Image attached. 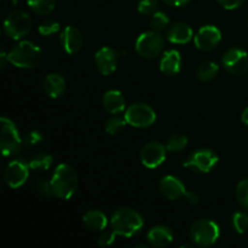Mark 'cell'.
<instances>
[{
	"mask_svg": "<svg viewBox=\"0 0 248 248\" xmlns=\"http://www.w3.org/2000/svg\"><path fill=\"white\" fill-rule=\"evenodd\" d=\"M78 186H79V177L77 171L67 164L58 165L51 178L53 196L61 200H69L77 193Z\"/></svg>",
	"mask_w": 248,
	"mask_h": 248,
	"instance_id": "1",
	"label": "cell"
},
{
	"mask_svg": "<svg viewBox=\"0 0 248 248\" xmlns=\"http://www.w3.org/2000/svg\"><path fill=\"white\" fill-rule=\"evenodd\" d=\"M111 229L124 237H132L138 234L144 225L142 216L132 208H119L110 219Z\"/></svg>",
	"mask_w": 248,
	"mask_h": 248,
	"instance_id": "2",
	"label": "cell"
},
{
	"mask_svg": "<svg viewBox=\"0 0 248 248\" xmlns=\"http://www.w3.org/2000/svg\"><path fill=\"white\" fill-rule=\"evenodd\" d=\"M12 65L22 69H31L40 63L43 52L39 46L31 41H19L7 53Z\"/></svg>",
	"mask_w": 248,
	"mask_h": 248,
	"instance_id": "3",
	"label": "cell"
},
{
	"mask_svg": "<svg viewBox=\"0 0 248 248\" xmlns=\"http://www.w3.org/2000/svg\"><path fill=\"white\" fill-rule=\"evenodd\" d=\"M220 236L219 225L211 219H199L191 225L190 239L196 246L210 247L218 241Z\"/></svg>",
	"mask_w": 248,
	"mask_h": 248,
	"instance_id": "4",
	"label": "cell"
},
{
	"mask_svg": "<svg viewBox=\"0 0 248 248\" xmlns=\"http://www.w3.org/2000/svg\"><path fill=\"white\" fill-rule=\"evenodd\" d=\"M1 132H0V148L4 156H12L18 154L21 145L23 144V138L19 136L16 125L10 119L2 116L0 119Z\"/></svg>",
	"mask_w": 248,
	"mask_h": 248,
	"instance_id": "5",
	"label": "cell"
},
{
	"mask_svg": "<svg viewBox=\"0 0 248 248\" xmlns=\"http://www.w3.org/2000/svg\"><path fill=\"white\" fill-rule=\"evenodd\" d=\"M31 29V18L23 10H15L4 22V31L9 38L19 40L28 35Z\"/></svg>",
	"mask_w": 248,
	"mask_h": 248,
	"instance_id": "6",
	"label": "cell"
},
{
	"mask_svg": "<svg viewBox=\"0 0 248 248\" xmlns=\"http://www.w3.org/2000/svg\"><path fill=\"white\" fill-rule=\"evenodd\" d=\"M165 46L164 36L157 31H148L136 40V51L140 57L155 58L162 52Z\"/></svg>",
	"mask_w": 248,
	"mask_h": 248,
	"instance_id": "7",
	"label": "cell"
},
{
	"mask_svg": "<svg viewBox=\"0 0 248 248\" xmlns=\"http://www.w3.org/2000/svg\"><path fill=\"white\" fill-rule=\"evenodd\" d=\"M124 118L128 125L137 128H147L154 125L156 121V113L150 106L145 103L131 104L125 111Z\"/></svg>",
	"mask_w": 248,
	"mask_h": 248,
	"instance_id": "8",
	"label": "cell"
},
{
	"mask_svg": "<svg viewBox=\"0 0 248 248\" xmlns=\"http://www.w3.org/2000/svg\"><path fill=\"white\" fill-rule=\"evenodd\" d=\"M219 161L217 153L211 149H199L189 155L183 166L200 173H208Z\"/></svg>",
	"mask_w": 248,
	"mask_h": 248,
	"instance_id": "9",
	"label": "cell"
},
{
	"mask_svg": "<svg viewBox=\"0 0 248 248\" xmlns=\"http://www.w3.org/2000/svg\"><path fill=\"white\" fill-rule=\"evenodd\" d=\"M29 162L22 159H16L10 162L4 172L5 183L12 189L23 186L29 177Z\"/></svg>",
	"mask_w": 248,
	"mask_h": 248,
	"instance_id": "10",
	"label": "cell"
},
{
	"mask_svg": "<svg viewBox=\"0 0 248 248\" xmlns=\"http://www.w3.org/2000/svg\"><path fill=\"white\" fill-rule=\"evenodd\" d=\"M222 64L230 74H245L248 70V53L239 47L230 48L223 56Z\"/></svg>",
	"mask_w": 248,
	"mask_h": 248,
	"instance_id": "11",
	"label": "cell"
},
{
	"mask_svg": "<svg viewBox=\"0 0 248 248\" xmlns=\"http://www.w3.org/2000/svg\"><path fill=\"white\" fill-rule=\"evenodd\" d=\"M167 152L169 150L166 145L153 140V142L147 143L140 150V161L148 169H156L166 160Z\"/></svg>",
	"mask_w": 248,
	"mask_h": 248,
	"instance_id": "12",
	"label": "cell"
},
{
	"mask_svg": "<svg viewBox=\"0 0 248 248\" xmlns=\"http://www.w3.org/2000/svg\"><path fill=\"white\" fill-rule=\"evenodd\" d=\"M222 40V33L216 26H203L196 33L194 38L195 46L201 51H212Z\"/></svg>",
	"mask_w": 248,
	"mask_h": 248,
	"instance_id": "13",
	"label": "cell"
},
{
	"mask_svg": "<svg viewBox=\"0 0 248 248\" xmlns=\"http://www.w3.org/2000/svg\"><path fill=\"white\" fill-rule=\"evenodd\" d=\"M119 55L114 48L108 47V46H103L99 48L94 55V62H96V67L98 72L102 75L113 74L118 67Z\"/></svg>",
	"mask_w": 248,
	"mask_h": 248,
	"instance_id": "14",
	"label": "cell"
},
{
	"mask_svg": "<svg viewBox=\"0 0 248 248\" xmlns=\"http://www.w3.org/2000/svg\"><path fill=\"white\" fill-rule=\"evenodd\" d=\"M159 189L165 198L172 201L179 200L186 194V188L183 182L174 176H165L160 181Z\"/></svg>",
	"mask_w": 248,
	"mask_h": 248,
	"instance_id": "15",
	"label": "cell"
},
{
	"mask_svg": "<svg viewBox=\"0 0 248 248\" xmlns=\"http://www.w3.org/2000/svg\"><path fill=\"white\" fill-rule=\"evenodd\" d=\"M82 35L81 31L73 26L65 27L64 31L61 34V43H62L63 48L67 53L73 55L80 51L82 47Z\"/></svg>",
	"mask_w": 248,
	"mask_h": 248,
	"instance_id": "16",
	"label": "cell"
},
{
	"mask_svg": "<svg viewBox=\"0 0 248 248\" xmlns=\"http://www.w3.org/2000/svg\"><path fill=\"white\" fill-rule=\"evenodd\" d=\"M166 36L170 43L184 45L193 39L194 33L189 24L184 23V22H176L167 29Z\"/></svg>",
	"mask_w": 248,
	"mask_h": 248,
	"instance_id": "17",
	"label": "cell"
},
{
	"mask_svg": "<svg viewBox=\"0 0 248 248\" xmlns=\"http://www.w3.org/2000/svg\"><path fill=\"white\" fill-rule=\"evenodd\" d=\"M182 68V57L181 53L177 50L165 51L160 61V70L165 75H176L181 72Z\"/></svg>",
	"mask_w": 248,
	"mask_h": 248,
	"instance_id": "18",
	"label": "cell"
},
{
	"mask_svg": "<svg viewBox=\"0 0 248 248\" xmlns=\"http://www.w3.org/2000/svg\"><path fill=\"white\" fill-rule=\"evenodd\" d=\"M147 240L154 247H166L173 241V232L165 225H156L148 232Z\"/></svg>",
	"mask_w": 248,
	"mask_h": 248,
	"instance_id": "19",
	"label": "cell"
},
{
	"mask_svg": "<svg viewBox=\"0 0 248 248\" xmlns=\"http://www.w3.org/2000/svg\"><path fill=\"white\" fill-rule=\"evenodd\" d=\"M65 80L62 75L57 73H51L44 80V91L51 98L56 99L62 96L65 91Z\"/></svg>",
	"mask_w": 248,
	"mask_h": 248,
	"instance_id": "20",
	"label": "cell"
},
{
	"mask_svg": "<svg viewBox=\"0 0 248 248\" xmlns=\"http://www.w3.org/2000/svg\"><path fill=\"white\" fill-rule=\"evenodd\" d=\"M103 107L110 114L123 113L126 108V99L118 90H109L103 94Z\"/></svg>",
	"mask_w": 248,
	"mask_h": 248,
	"instance_id": "21",
	"label": "cell"
},
{
	"mask_svg": "<svg viewBox=\"0 0 248 248\" xmlns=\"http://www.w3.org/2000/svg\"><path fill=\"white\" fill-rule=\"evenodd\" d=\"M85 227L92 232H103L108 227V218L102 211L90 210L82 217Z\"/></svg>",
	"mask_w": 248,
	"mask_h": 248,
	"instance_id": "22",
	"label": "cell"
},
{
	"mask_svg": "<svg viewBox=\"0 0 248 248\" xmlns=\"http://www.w3.org/2000/svg\"><path fill=\"white\" fill-rule=\"evenodd\" d=\"M218 73H219V65L215 62H210V61L201 63V64L199 65L198 70H196L198 79L203 82L213 80L217 77Z\"/></svg>",
	"mask_w": 248,
	"mask_h": 248,
	"instance_id": "23",
	"label": "cell"
},
{
	"mask_svg": "<svg viewBox=\"0 0 248 248\" xmlns=\"http://www.w3.org/2000/svg\"><path fill=\"white\" fill-rule=\"evenodd\" d=\"M52 162V155L40 153V154H36L35 156L31 157V161H29V167H31V170H34V171H46V170L50 169Z\"/></svg>",
	"mask_w": 248,
	"mask_h": 248,
	"instance_id": "24",
	"label": "cell"
},
{
	"mask_svg": "<svg viewBox=\"0 0 248 248\" xmlns=\"http://www.w3.org/2000/svg\"><path fill=\"white\" fill-rule=\"evenodd\" d=\"M27 5L35 14L48 15L55 10L56 0H27Z\"/></svg>",
	"mask_w": 248,
	"mask_h": 248,
	"instance_id": "25",
	"label": "cell"
},
{
	"mask_svg": "<svg viewBox=\"0 0 248 248\" xmlns=\"http://www.w3.org/2000/svg\"><path fill=\"white\" fill-rule=\"evenodd\" d=\"M126 125H128L127 121L125 118H120V116H114L110 118L106 123L104 126V130L108 133L109 136H116L119 133H121L124 131V128L126 127Z\"/></svg>",
	"mask_w": 248,
	"mask_h": 248,
	"instance_id": "26",
	"label": "cell"
},
{
	"mask_svg": "<svg viewBox=\"0 0 248 248\" xmlns=\"http://www.w3.org/2000/svg\"><path fill=\"white\" fill-rule=\"evenodd\" d=\"M186 145H188V138L184 135H172L166 142L167 150L171 153L182 152L186 149Z\"/></svg>",
	"mask_w": 248,
	"mask_h": 248,
	"instance_id": "27",
	"label": "cell"
},
{
	"mask_svg": "<svg viewBox=\"0 0 248 248\" xmlns=\"http://www.w3.org/2000/svg\"><path fill=\"white\" fill-rule=\"evenodd\" d=\"M170 24V18L165 12L162 11H156L155 14L152 15V19H150V26L154 31H164L165 28H167V26Z\"/></svg>",
	"mask_w": 248,
	"mask_h": 248,
	"instance_id": "28",
	"label": "cell"
},
{
	"mask_svg": "<svg viewBox=\"0 0 248 248\" xmlns=\"http://www.w3.org/2000/svg\"><path fill=\"white\" fill-rule=\"evenodd\" d=\"M236 198L240 205L248 210V178L239 182L236 186Z\"/></svg>",
	"mask_w": 248,
	"mask_h": 248,
	"instance_id": "29",
	"label": "cell"
},
{
	"mask_svg": "<svg viewBox=\"0 0 248 248\" xmlns=\"http://www.w3.org/2000/svg\"><path fill=\"white\" fill-rule=\"evenodd\" d=\"M232 225L239 234H244L248 229V215L245 212H235L232 216Z\"/></svg>",
	"mask_w": 248,
	"mask_h": 248,
	"instance_id": "30",
	"label": "cell"
},
{
	"mask_svg": "<svg viewBox=\"0 0 248 248\" xmlns=\"http://www.w3.org/2000/svg\"><path fill=\"white\" fill-rule=\"evenodd\" d=\"M60 23H58L57 21L47 19V21H44L43 23L39 26V33L43 36H50L58 33V31H60Z\"/></svg>",
	"mask_w": 248,
	"mask_h": 248,
	"instance_id": "31",
	"label": "cell"
},
{
	"mask_svg": "<svg viewBox=\"0 0 248 248\" xmlns=\"http://www.w3.org/2000/svg\"><path fill=\"white\" fill-rule=\"evenodd\" d=\"M34 189L36 190V193L40 194L41 196H52V188H51V181H47L46 178H36L34 182Z\"/></svg>",
	"mask_w": 248,
	"mask_h": 248,
	"instance_id": "32",
	"label": "cell"
},
{
	"mask_svg": "<svg viewBox=\"0 0 248 248\" xmlns=\"http://www.w3.org/2000/svg\"><path fill=\"white\" fill-rule=\"evenodd\" d=\"M159 0H140L138 2V12L142 15H153L157 11Z\"/></svg>",
	"mask_w": 248,
	"mask_h": 248,
	"instance_id": "33",
	"label": "cell"
},
{
	"mask_svg": "<svg viewBox=\"0 0 248 248\" xmlns=\"http://www.w3.org/2000/svg\"><path fill=\"white\" fill-rule=\"evenodd\" d=\"M44 137L39 131H29L23 136V144L26 147H34L43 142Z\"/></svg>",
	"mask_w": 248,
	"mask_h": 248,
	"instance_id": "34",
	"label": "cell"
},
{
	"mask_svg": "<svg viewBox=\"0 0 248 248\" xmlns=\"http://www.w3.org/2000/svg\"><path fill=\"white\" fill-rule=\"evenodd\" d=\"M116 232L114 230L109 232V230H103V232L101 234V236L98 237V245L101 247H108L115 242L116 239Z\"/></svg>",
	"mask_w": 248,
	"mask_h": 248,
	"instance_id": "35",
	"label": "cell"
},
{
	"mask_svg": "<svg viewBox=\"0 0 248 248\" xmlns=\"http://www.w3.org/2000/svg\"><path fill=\"white\" fill-rule=\"evenodd\" d=\"M224 9L227 10H235L244 4L245 0H217Z\"/></svg>",
	"mask_w": 248,
	"mask_h": 248,
	"instance_id": "36",
	"label": "cell"
},
{
	"mask_svg": "<svg viewBox=\"0 0 248 248\" xmlns=\"http://www.w3.org/2000/svg\"><path fill=\"white\" fill-rule=\"evenodd\" d=\"M186 201L189 203V205H198L200 202V198H199L198 194L193 193V191H186Z\"/></svg>",
	"mask_w": 248,
	"mask_h": 248,
	"instance_id": "37",
	"label": "cell"
},
{
	"mask_svg": "<svg viewBox=\"0 0 248 248\" xmlns=\"http://www.w3.org/2000/svg\"><path fill=\"white\" fill-rule=\"evenodd\" d=\"M165 4L170 5V6H174V7H181L184 6V5L188 4L190 0H162Z\"/></svg>",
	"mask_w": 248,
	"mask_h": 248,
	"instance_id": "38",
	"label": "cell"
},
{
	"mask_svg": "<svg viewBox=\"0 0 248 248\" xmlns=\"http://www.w3.org/2000/svg\"><path fill=\"white\" fill-rule=\"evenodd\" d=\"M7 62H10L9 56H7V53L5 52V51H2L1 55H0V68H1V69H4V68L6 67Z\"/></svg>",
	"mask_w": 248,
	"mask_h": 248,
	"instance_id": "39",
	"label": "cell"
},
{
	"mask_svg": "<svg viewBox=\"0 0 248 248\" xmlns=\"http://www.w3.org/2000/svg\"><path fill=\"white\" fill-rule=\"evenodd\" d=\"M241 120L245 125L248 126V107L242 111V115H241Z\"/></svg>",
	"mask_w": 248,
	"mask_h": 248,
	"instance_id": "40",
	"label": "cell"
},
{
	"mask_svg": "<svg viewBox=\"0 0 248 248\" xmlns=\"http://www.w3.org/2000/svg\"><path fill=\"white\" fill-rule=\"evenodd\" d=\"M17 1H18V0H12V2H14V4H17Z\"/></svg>",
	"mask_w": 248,
	"mask_h": 248,
	"instance_id": "41",
	"label": "cell"
}]
</instances>
